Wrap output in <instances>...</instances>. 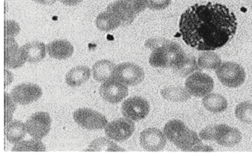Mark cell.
Masks as SVG:
<instances>
[{"mask_svg":"<svg viewBox=\"0 0 252 156\" xmlns=\"http://www.w3.org/2000/svg\"><path fill=\"white\" fill-rule=\"evenodd\" d=\"M87 151L94 152H120L125 151L124 149L119 147L113 141L107 138L101 137L95 139L91 143Z\"/></svg>","mask_w":252,"mask_h":156,"instance_id":"26","label":"cell"},{"mask_svg":"<svg viewBox=\"0 0 252 156\" xmlns=\"http://www.w3.org/2000/svg\"><path fill=\"white\" fill-rule=\"evenodd\" d=\"M152 48L149 63L155 68H176L187 56L181 45L173 41L163 40Z\"/></svg>","mask_w":252,"mask_h":156,"instance_id":"3","label":"cell"},{"mask_svg":"<svg viewBox=\"0 0 252 156\" xmlns=\"http://www.w3.org/2000/svg\"><path fill=\"white\" fill-rule=\"evenodd\" d=\"M216 73L220 82L228 88L241 86L246 81V73L243 67L233 62L221 63Z\"/></svg>","mask_w":252,"mask_h":156,"instance_id":"4","label":"cell"},{"mask_svg":"<svg viewBox=\"0 0 252 156\" xmlns=\"http://www.w3.org/2000/svg\"><path fill=\"white\" fill-rule=\"evenodd\" d=\"M203 107L212 113H221L228 107V102L220 94L210 93L202 100Z\"/></svg>","mask_w":252,"mask_h":156,"instance_id":"21","label":"cell"},{"mask_svg":"<svg viewBox=\"0 0 252 156\" xmlns=\"http://www.w3.org/2000/svg\"><path fill=\"white\" fill-rule=\"evenodd\" d=\"M150 112V104L142 97H131L126 99L122 105V113L125 117L133 121L145 119Z\"/></svg>","mask_w":252,"mask_h":156,"instance_id":"9","label":"cell"},{"mask_svg":"<svg viewBox=\"0 0 252 156\" xmlns=\"http://www.w3.org/2000/svg\"><path fill=\"white\" fill-rule=\"evenodd\" d=\"M46 47L44 43L34 41L24 44L21 48L22 55L29 63H38L46 56Z\"/></svg>","mask_w":252,"mask_h":156,"instance_id":"17","label":"cell"},{"mask_svg":"<svg viewBox=\"0 0 252 156\" xmlns=\"http://www.w3.org/2000/svg\"><path fill=\"white\" fill-rule=\"evenodd\" d=\"M26 59L16 40L12 37L5 39V66L9 69H16L24 64Z\"/></svg>","mask_w":252,"mask_h":156,"instance_id":"15","label":"cell"},{"mask_svg":"<svg viewBox=\"0 0 252 156\" xmlns=\"http://www.w3.org/2000/svg\"><path fill=\"white\" fill-rule=\"evenodd\" d=\"M113 77L125 85L135 86L143 81L145 72L135 63H123L116 66Z\"/></svg>","mask_w":252,"mask_h":156,"instance_id":"6","label":"cell"},{"mask_svg":"<svg viewBox=\"0 0 252 156\" xmlns=\"http://www.w3.org/2000/svg\"><path fill=\"white\" fill-rule=\"evenodd\" d=\"M127 1L132 7L137 15L144 12L147 7H148V0H127Z\"/></svg>","mask_w":252,"mask_h":156,"instance_id":"32","label":"cell"},{"mask_svg":"<svg viewBox=\"0 0 252 156\" xmlns=\"http://www.w3.org/2000/svg\"><path fill=\"white\" fill-rule=\"evenodd\" d=\"M185 88L192 96L204 97L213 92L214 81L206 73L195 72L187 78Z\"/></svg>","mask_w":252,"mask_h":156,"instance_id":"5","label":"cell"},{"mask_svg":"<svg viewBox=\"0 0 252 156\" xmlns=\"http://www.w3.org/2000/svg\"><path fill=\"white\" fill-rule=\"evenodd\" d=\"M91 70L87 66H79L72 68L66 76V82L69 86L78 87L91 77Z\"/></svg>","mask_w":252,"mask_h":156,"instance_id":"19","label":"cell"},{"mask_svg":"<svg viewBox=\"0 0 252 156\" xmlns=\"http://www.w3.org/2000/svg\"><path fill=\"white\" fill-rule=\"evenodd\" d=\"M162 97L170 102H186L190 99L191 95L186 88L182 87H167L160 92Z\"/></svg>","mask_w":252,"mask_h":156,"instance_id":"24","label":"cell"},{"mask_svg":"<svg viewBox=\"0 0 252 156\" xmlns=\"http://www.w3.org/2000/svg\"><path fill=\"white\" fill-rule=\"evenodd\" d=\"M63 5H68V6H74L78 5L80 2H83L84 0H59Z\"/></svg>","mask_w":252,"mask_h":156,"instance_id":"33","label":"cell"},{"mask_svg":"<svg viewBox=\"0 0 252 156\" xmlns=\"http://www.w3.org/2000/svg\"><path fill=\"white\" fill-rule=\"evenodd\" d=\"M235 114L239 121L244 124H252V103L242 102L235 107Z\"/></svg>","mask_w":252,"mask_h":156,"instance_id":"29","label":"cell"},{"mask_svg":"<svg viewBox=\"0 0 252 156\" xmlns=\"http://www.w3.org/2000/svg\"><path fill=\"white\" fill-rule=\"evenodd\" d=\"M73 120L84 129L96 130L107 125L106 117L100 113L89 108H80L73 113Z\"/></svg>","mask_w":252,"mask_h":156,"instance_id":"7","label":"cell"},{"mask_svg":"<svg viewBox=\"0 0 252 156\" xmlns=\"http://www.w3.org/2000/svg\"><path fill=\"white\" fill-rule=\"evenodd\" d=\"M11 95L5 93V124H9L11 121L14 111L16 110V104Z\"/></svg>","mask_w":252,"mask_h":156,"instance_id":"30","label":"cell"},{"mask_svg":"<svg viewBox=\"0 0 252 156\" xmlns=\"http://www.w3.org/2000/svg\"><path fill=\"white\" fill-rule=\"evenodd\" d=\"M241 140L242 133L236 128L226 124L213 125V141H216L220 146L232 147L239 144Z\"/></svg>","mask_w":252,"mask_h":156,"instance_id":"12","label":"cell"},{"mask_svg":"<svg viewBox=\"0 0 252 156\" xmlns=\"http://www.w3.org/2000/svg\"><path fill=\"white\" fill-rule=\"evenodd\" d=\"M115 68L116 65L109 60H99L93 66V77L95 81L100 82L107 81L109 78H113Z\"/></svg>","mask_w":252,"mask_h":156,"instance_id":"20","label":"cell"},{"mask_svg":"<svg viewBox=\"0 0 252 156\" xmlns=\"http://www.w3.org/2000/svg\"><path fill=\"white\" fill-rule=\"evenodd\" d=\"M135 131V124L130 119L120 118L112 121L105 128L106 136L116 142H124L131 137Z\"/></svg>","mask_w":252,"mask_h":156,"instance_id":"10","label":"cell"},{"mask_svg":"<svg viewBox=\"0 0 252 156\" xmlns=\"http://www.w3.org/2000/svg\"><path fill=\"white\" fill-rule=\"evenodd\" d=\"M42 95V90L34 84H21L12 89L11 97L16 103L27 105L38 100Z\"/></svg>","mask_w":252,"mask_h":156,"instance_id":"14","label":"cell"},{"mask_svg":"<svg viewBox=\"0 0 252 156\" xmlns=\"http://www.w3.org/2000/svg\"><path fill=\"white\" fill-rule=\"evenodd\" d=\"M236 17L225 5L209 2L189 7L181 15L183 40L197 51H211L225 46L237 31Z\"/></svg>","mask_w":252,"mask_h":156,"instance_id":"1","label":"cell"},{"mask_svg":"<svg viewBox=\"0 0 252 156\" xmlns=\"http://www.w3.org/2000/svg\"><path fill=\"white\" fill-rule=\"evenodd\" d=\"M197 64L199 68L203 70H217L221 64V59L217 53L211 51H206L199 55Z\"/></svg>","mask_w":252,"mask_h":156,"instance_id":"25","label":"cell"},{"mask_svg":"<svg viewBox=\"0 0 252 156\" xmlns=\"http://www.w3.org/2000/svg\"><path fill=\"white\" fill-rule=\"evenodd\" d=\"M164 133L170 143L182 151H209L202 144L201 138L179 120H172L164 126ZM212 151V150H211Z\"/></svg>","mask_w":252,"mask_h":156,"instance_id":"2","label":"cell"},{"mask_svg":"<svg viewBox=\"0 0 252 156\" xmlns=\"http://www.w3.org/2000/svg\"><path fill=\"white\" fill-rule=\"evenodd\" d=\"M34 2L42 4V5H50L55 3L57 0H33Z\"/></svg>","mask_w":252,"mask_h":156,"instance_id":"34","label":"cell"},{"mask_svg":"<svg viewBox=\"0 0 252 156\" xmlns=\"http://www.w3.org/2000/svg\"><path fill=\"white\" fill-rule=\"evenodd\" d=\"M140 144L144 150L148 152H159L167 144L164 133L157 128H147L140 135Z\"/></svg>","mask_w":252,"mask_h":156,"instance_id":"13","label":"cell"},{"mask_svg":"<svg viewBox=\"0 0 252 156\" xmlns=\"http://www.w3.org/2000/svg\"><path fill=\"white\" fill-rule=\"evenodd\" d=\"M5 136L10 143H17L26 136V124L22 121H12L5 125Z\"/></svg>","mask_w":252,"mask_h":156,"instance_id":"23","label":"cell"},{"mask_svg":"<svg viewBox=\"0 0 252 156\" xmlns=\"http://www.w3.org/2000/svg\"><path fill=\"white\" fill-rule=\"evenodd\" d=\"M127 85L116 78H111L104 81L99 88L101 98L109 103L116 104L121 102L128 95Z\"/></svg>","mask_w":252,"mask_h":156,"instance_id":"11","label":"cell"},{"mask_svg":"<svg viewBox=\"0 0 252 156\" xmlns=\"http://www.w3.org/2000/svg\"><path fill=\"white\" fill-rule=\"evenodd\" d=\"M46 150L44 145L39 139H29L28 141H20L12 148L15 152H44Z\"/></svg>","mask_w":252,"mask_h":156,"instance_id":"27","label":"cell"},{"mask_svg":"<svg viewBox=\"0 0 252 156\" xmlns=\"http://www.w3.org/2000/svg\"><path fill=\"white\" fill-rule=\"evenodd\" d=\"M198 68H199V66H198L196 58L194 56L187 55L182 63L179 66H177L176 68H174V70L178 75L181 76V77H187L191 73H194L195 71L198 70Z\"/></svg>","mask_w":252,"mask_h":156,"instance_id":"28","label":"cell"},{"mask_svg":"<svg viewBox=\"0 0 252 156\" xmlns=\"http://www.w3.org/2000/svg\"><path fill=\"white\" fill-rule=\"evenodd\" d=\"M47 51L51 57L57 59H66L73 55L74 48L69 41L57 40L47 44Z\"/></svg>","mask_w":252,"mask_h":156,"instance_id":"18","label":"cell"},{"mask_svg":"<svg viewBox=\"0 0 252 156\" xmlns=\"http://www.w3.org/2000/svg\"><path fill=\"white\" fill-rule=\"evenodd\" d=\"M121 25V21L114 14L108 11L101 12L95 19V26L101 31L109 32L114 31L115 29L118 28Z\"/></svg>","mask_w":252,"mask_h":156,"instance_id":"22","label":"cell"},{"mask_svg":"<svg viewBox=\"0 0 252 156\" xmlns=\"http://www.w3.org/2000/svg\"><path fill=\"white\" fill-rule=\"evenodd\" d=\"M172 0H148V8L152 10H163L167 9Z\"/></svg>","mask_w":252,"mask_h":156,"instance_id":"31","label":"cell"},{"mask_svg":"<svg viewBox=\"0 0 252 156\" xmlns=\"http://www.w3.org/2000/svg\"></svg>","mask_w":252,"mask_h":156,"instance_id":"35","label":"cell"},{"mask_svg":"<svg viewBox=\"0 0 252 156\" xmlns=\"http://www.w3.org/2000/svg\"><path fill=\"white\" fill-rule=\"evenodd\" d=\"M106 11L114 14L125 26L132 23L137 16L127 0H116L108 5Z\"/></svg>","mask_w":252,"mask_h":156,"instance_id":"16","label":"cell"},{"mask_svg":"<svg viewBox=\"0 0 252 156\" xmlns=\"http://www.w3.org/2000/svg\"><path fill=\"white\" fill-rule=\"evenodd\" d=\"M27 132L32 137L42 139L49 133L51 128V118L46 112H37L28 119L26 123Z\"/></svg>","mask_w":252,"mask_h":156,"instance_id":"8","label":"cell"}]
</instances>
